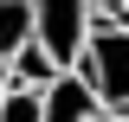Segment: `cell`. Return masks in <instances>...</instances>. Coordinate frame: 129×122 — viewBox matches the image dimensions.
<instances>
[{
  "label": "cell",
  "instance_id": "3957f363",
  "mask_svg": "<svg viewBox=\"0 0 129 122\" xmlns=\"http://www.w3.org/2000/svg\"><path fill=\"white\" fill-rule=\"evenodd\" d=\"M97 116H103V103L84 84V71H58L39 90V122H97Z\"/></svg>",
  "mask_w": 129,
  "mask_h": 122
},
{
  "label": "cell",
  "instance_id": "9c48e42d",
  "mask_svg": "<svg viewBox=\"0 0 129 122\" xmlns=\"http://www.w3.org/2000/svg\"><path fill=\"white\" fill-rule=\"evenodd\" d=\"M97 122H129V116H110V109H103V116H97Z\"/></svg>",
  "mask_w": 129,
  "mask_h": 122
},
{
  "label": "cell",
  "instance_id": "52a82bcc",
  "mask_svg": "<svg viewBox=\"0 0 129 122\" xmlns=\"http://www.w3.org/2000/svg\"><path fill=\"white\" fill-rule=\"evenodd\" d=\"M97 13H110V19H129V0H90Z\"/></svg>",
  "mask_w": 129,
  "mask_h": 122
},
{
  "label": "cell",
  "instance_id": "7a4b0ae2",
  "mask_svg": "<svg viewBox=\"0 0 129 122\" xmlns=\"http://www.w3.org/2000/svg\"><path fill=\"white\" fill-rule=\"evenodd\" d=\"M90 26H97L90 0H32V45L58 71H78L84 45H90Z\"/></svg>",
  "mask_w": 129,
  "mask_h": 122
},
{
  "label": "cell",
  "instance_id": "5b68a950",
  "mask_svg": "<svg viewBox=\"0 0 129 122\" xmlns=\"http://www.w3.org/2000/svg\"><path fill=\"white\" fill-rule=\"evenodd\" d=\"M32 39V0H0V58H13Z\"/></svg>",
  "mask_w": 129,
  "mask_h": 122
},
{
  "label": "cell",
  "instance_id": "6da1fadb",
  "mask_svg": "<svg viewBox=\"0 0 129 122\" xmlns=\"http://www.w3.org/2000/svg\"><path fill=\"white\" fill-rule=\"evenodd\" d=\"M78 71L110 116H129V19H97Z\"/></svg>",
  "mask_w": 129,
  "mask_h": 122
},
{
  "label": "cell",
  "instance_id": "8992f818",
  "mask_svg": "<svg viewBox=\"0 0 129 122\" xmlns=\"http://www.w3.org/2000/svg\"><path fill=\"white\" fill-rule=\"evenodd\" d=\"M0 122H39V90H7L0 96Z\"/></svg>",
  "mask_w": 129,
  "mask_h": 122
},
{
  "label": "cell",
  "instance_id": "ba28073f",
  "mask_svg": "<svg viewBox=\"0 0 129 122\" xmlns=\"http://www.w3.org/2000/svg\"><path fill=\"white\" fill-rule=\"evenodd\" d=\"M7 90H13V71H7V58H0V96H7Z\"/></svg>",
  "mask_w": 129,
  "mask_h": 122
},
{
  "label": "cell",
  "instance_id": "277c9868",
  "mask_svg": "<svg viewBox=\"0 0 129 122\" xmlns=\"http://www.w3.org/2000/svg\"><path fill=\"white\" fill-rule=\"evenodd\" d=\"M7 71H13V84H19V90H45L52 77H58V64H52L45 51H39V45L26 39V45H19L13 58H7Z\"/></svg>",
  "mask_w": 129,
  "mask_h": 122
}]
</instances>
